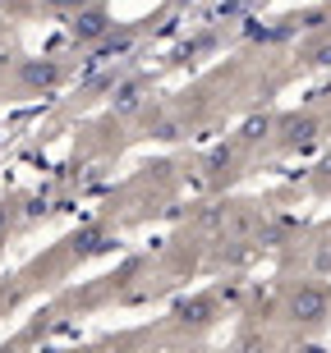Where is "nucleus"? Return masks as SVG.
<instances>
[{
  "mask_svg": "<svg viewBox=\"0 0 331 353\" xmlns=\"http://www.w3.org/2000/svg\"><path fill=\"white\" fill-rule=\"evenodd\" d=\"M65 79H69V69L60 65V55H23L5 74L10 92H19V97H51V92L65 88Z\"/></svg>",
  "mask_w": 331,
  "mask_h": 353,
  "instance_id": "f257e3e1",
  "label": "nucleus"
},
{
  "mask_svg": "<svg viewBox=\"0 0 331 353\" xmlns=\"http://www.w3.org/2000/svg\"><path fill=\"white\" fill-rule=\"evenodd\" d=\"M111 28H115V14H111L106 0H88L83 10L65 14V32H69V41H74V46H83V51H93V46L106 37Z\"/></svg>",
  "mask_w": 331,
  "mask_h": 353,
  "instance_id": "f03ea898",
  "label": "nucleus"
},
{
  "mask_svg": "<svg viewBox=\"0 0 331 353\" xmlns=\"http://www.w3.org/2000/svg\"><path fill=\"white\" fill-rule=\"evenodd\" d=\"M331 316V294L322 285H299L290 294V321L299 326H322Z\"/></svg>",
  "mask_w": 331,
  "mask_h": 353,
  "instance_id": "7ed1b4c3",
  "label": "nucleus"
},
{
  "mask_svg": "<svg viewBox=\"0 0 331 353\" xmlns=\"http://www.w3.org/2000/svg\"><path fill=\"white\" fill-rule=\"evenodd\" d=\"M221 316V303H216V294H193V299H185V303H175V312H171V321L180 330H189V335H198V330H207Z\"/></svg>",
  "mask_w": 331,
  "mask_h": 353,
  "instance_id": "20e7f679",
  "label": "nucleus"
},
{
  "mask_svg": "<svg viewBox=\"0 0 331 353\" xmlns=\"http://www.w3.org/2000/svg\"><path fill=\"white\" fill-rule=\"evenodd\" d=\"M147 92H152V83H147L143 74L115 79V88H111V115H115V119H129V115H138V110L147 105Z\"/></svg>",
  "mask_w": 331,
  "mask_h": 353,
  "instance_id": "39448f33",
  "label": "nucleus"
},
{
  "mask_svg": "<svg viewBox=\"0 0 331 353\" xmlns=\"http://www.w3.org/2000/svg\"><path fill=\"white\" fill-rule=\"evenodd\" d=\"M313 133H318V119H313V115H299V119H285V138H281V143H285V147H299V143H308Z\"/></svg>",
  "mask_w": 331,
  "mask_h": 353,
  "instance_id": "423d86ee",
  "label": "nucleus"
},
{
  "mask_svg": "<svg viewBox=\"0 0 331 353\" xmlns=\"http://www.w3.org/2000/svg\"><path fill=\"white\" fill-rule=\"evenodd\" d=\"M83 5H88V0H37V10L60 14V19H65V14H74V10H83Z\"/></svg>",
  "mask_w": 331,
  "mask_h": 353,
  "instance_id": "0eeeda50",
  "label": "nucleus"
},
{
  "mask_svg": "<svg viewBox=\"0 0 331 353\" xmlns=\"http://www.w3.org/2000/svg\"><path fill=\"white\" fill-rule=\"evenodd\" d=\"M14 216H19V211H14V197H0V239L10 234V225H14Z\"/></svg>",
  "mask_w": 331,
  "mask_h": 353,
  "instance_id": "6e6552de",
  "label": "nucleus"
},
{
  "mask_svg": "<svg viewBox=\"0 0 331 353\" xmlns=\"http://www.w3.org/2000/svg\"><path fill=\"white\" fill-rule=\"evenodd\" d=\"M304 60H308V65H331V41H318V46H313Z\"/></svg>",
  "mask_w": 331,
  "mask_h": 353,
  "instance_id": "1a4fd4ad",
  "label": "nucleus"
},
{
  "mask_svg": "<svg viewBox=\"0 0 331 353\" xmlns=\"http://www.w3.org/2000/svg\"><path fill=\"white\" fill-rule=\"evenodd\" d=\"M0 10L5 14H28V10H37V0H0Z\"/></svg>",
  "mask_w": 331,
  "mask_h": 353,
  "instance_id": "9d476101",
  "label": "nucleus"
},
{
  "mask_svg": "<svg viewBox=\"0 0 331 353\" xmlns=\"http://www.w3.org/2000/svg\"><path fill=\"white\" fill-rule=\"evenodd\" d=\"M5 92H10V83H5V74H0V101H5Z\"/></svg>",
  "mask_w": 331,
  "mask_h": 353,
  "instance_id": "9b49d317",
  "label": "nucleus"
}]
</instances>
